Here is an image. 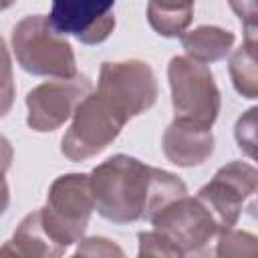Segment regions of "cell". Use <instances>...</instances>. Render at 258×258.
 Returning <instances> with one entry per match:
<instances>
[{"label": "cell", "mask_w": 258, "mask_h": 258, "mask_svg": "<svg viewBox=\"0 0 258 258\" xmlns=\"http://www.w3.org/2000/svg\"><path fill=\"white\" fill-rule=\"evenodd\" d=\"M38 210L44 228L60 246L81 242L95 210L89 173L58 175L48 187L44 208Z\"/></svg>", "instance_id": "277c9868"}, {"label": "cell", "mask_w": 258, "mask_h": 258, "mask_svg": "<svg viewBox=\"0 0 258 258\" xmlns=\"http://www.w3.org/2000/svg\"><path fill=\"white\" fill-rule=\"evenodd\" d=\"M10 44L16 62L28 75L52 79H73L77 75L73 44L50 28L46 14H28L16 22Z\"/></svg>", "instance_id": "7a4b0ae2"}, {"label": "cell", "mask_w": 258, "mask_h": 258, "mask_svg": "<svg viewBox=\"0 0 258 258\" xmlns=\"http://www.w3.org/2000/svg\"><path fill=\"white\" fill-rule=\"evenodd\" d=\"M256 113H258V109H256V107H250V109L236 121V127H234L236 143H238V147H240L250 159L256 157Z\"/></svg>", "instance_id": "ffe728a7"}, {"label": "cell", "mask_w": 258, "mask_h": 258, "mask_svg": "<svg viewBox=\"0 0 258 258\" xmlns=\"http://www.w3.org/2000/svg\"><path fill=\"white\" fill-rule=\"evenodd\" d=\"M155 232L173 242L183 256L212 244L222 230L198 198H177L161 208L151 220Z\"/></svg>", "instance_id": "9c48e42d"}, {"label": "cell", "mask_w": 258, "mask_h": 258, "mask_svg": "<svg viewBox=\"0 0 258 258\" xmlns=\"http://www.w3.org/2000/svg\"><path fill=\"white\" fill-rule=\"evenodd\" d=\"M14 97H16V85H14L12 60L8 46L0 34V119L10 113L14 105Z\"/></svg>", "instance_id": "ac0fdd59"}, {"label": "cell", "mask_w": 258, "mask_h": 258, "mask_svg": "<svg viewBox=\"0 0 258 258\" xmlns=\"http://www.w3.org/2000/svg\"><path fill=\"white\" fill-rule=\"evenodd\" d=\"M232 10L238 12L240 20L244 22V38L256 40V4L254 2H242V4H230Z\"/></svg>", "instance_id": "44dd1931"}, {"label": "cell", "mask_w": 258, "mask_h": 258, "mask_svg": "<svg viewBox=\"0 0 258 258\" xmlns=\"http://www.w3.org/2000/svg\"><path fill=\"white\" fill-rule=\"evenodd\" d=\"M71 258H127V256H125V250L117 242L105 236H91L79 242Z\"/></svg>", "instance_id": "d6986e66"}, {"label": "cell", "mask_w": 258, "mask_h": 258, "mask_svg": "<svg viewBox=\"0 0 258 258\" xmlns=\"http://www.w3.org/2000/svg\"><path fill=\"white\" fill-rule=\"evenodd\" d=\"M137 258H183V252L155 230L137 234Z\"/></svg>", "instance_id": "e0dca14e"}, {"label": "cell", "mask_w": 258, "mask_h": 258, "mask_svg": "<svg viewBox=\"0 0 258 258\" xmlns=\"http://www.w3.org/2000/svg\"><path fill=\"white\" fill-rule=\"evenodd\" d=\"M256 185H258L256 167L252 163L236 159L222 165L214 173V177L200 187L196 198L212 214L218 228L222 232H228L238 224L244 206L248 202L254 204Z\"/></svg>", "instance_id": "8992f818"}, {"label": "cell", "mask_w": 258, "mask_h": 258, "mask_svg": "<svg viewBox=\"0 0 258 258\" xmlns=\"http://www.w3.org/2000/svg\"><path fill=\"white\" fill-rule=\"evenodd\" d=\"M171 105L175 117L212 127L220 115L222 97L208 64L196 62L185 54L171 56L167 64Z\"/></svg>", "instance_id": "5b68a950"}, {"label": "cell", "mask_w": 258, "mask_h": 258, "mask_svg": "<svg viewBox=\"0 0 258 258\" xmlns=\"http://www.w3.org/2000/svg\"><path fill=\"white\" fill-rule=\"evenodd\" d=\"M194 18V4H147V22L149 26L165 38L181 36Z\"/></svg>", "instance_id": "9a60e30c"}, {"label": "cell", "mask_w": 258, "mask_h": 258, "mask_svg": "<svg viewBox=\"0 0 258 258\" xmlns=\"http://www.w3.org/2000/svg\"><path fill=\"white\" fill-rule=\"evenodd\" d=\"M10 242L20 258H62L67 250L44 228L40 210H32L20 220Z\"/></svg>", "instance_id": "4fadbf2b"}, {"label": "cell", "mask_w": 258, "mask_h": 258, "mask_svg": "<svg viewBox=\"0 0 258 258\" xmlns=\"http://www.w3.org/2000/svg\"><path fill=\"white\" fill-rule=\"evenodd\" d=\"M214 143L212 127L179 117L167 125L161 137L165 157L177 167H196L206 163L214 153Z\"/></svg>", "instance_id": "8fae6325"}, {"label": "cell", "mask_w": 258, "mask_h": 258, "mask_svg": "<svg viewBox=\"0 0 258 258\" xmlns=\"http://www.w3.org/2000/svg\"><path fill=\"white\" fill-rule=\"evenodd\" d=\"M179 40H181V48L185 50L187 58L208 64V62L222 60L230 54L236 42V34L222 26L202 24V26H196L194 30L183 32Z\"/></svg>", "instance_id": "7c38bea8"}, {"label": "cell", "mask_w": 258, "mask_h": 258, "mask_svg": "<svg viewBox=\"0 0 258 258\" xmlns=\"http://www.w3.org/2000/svg\"><path fill=\"white\" fill-rule=\"evenodd\" d=\"M125 125L93 91L73 113V123L60 141V153L75 163L87 161L107 149Z\"/></svg>", "instance_id": "52a82bcc"}, {"label": "cell", "mask_w": 258, "mask_h": 258, "mask_svg": "<svg viewBox=\"0 0 258 258\" xmlns=\"http://www.w3.org/2000/svg\"><path fill=\"white\" fill-rule=\"evenodd\" d=\"M12 159H14V149H12V143L0 133V171L6 173L12 165Z\"/></svg>", "instance_id": "7402d4cb"}, {"label": "cell", "mask_w": 258, "mask_h": 258, "mask_svg": "<svg viewBox=\"0 0 258 258\" xmlns=\"http://www.w3.org/2000/svg\"><path fill=\"white\" fill-rule=\"evenodd\" d=\"M0 258H20L18 256V252L14 250V246H12V242L8 240V242H4L2 246H0Z\"/></svg>", "instance_id": "cb8c5ba5"}, {"label": "cell", "mask_w": 258, "mask_h": 258, "mask_svg": "<svg viewBox=\"0 0 258 258\" xmlns=\"http://www.w3.org/2000/svg\"><path fill=\"white\" fill-rule=\"evenodd\" d=\"M93 93L91 79L87 75H75L73 79L46 81L32 87L26 95V125L36 133H50L62 127L77 107Z\"/></svg>", "instance_id": "ba28073f"}, {"label": "cell", "mask_w": 258, "mask_h": 258, "mask_svg": "<svg viewBox=\"0 0 258 258\" xmlns=\"http://www.w3.org/2000/svg\"><path fill=\"white\" fill-rule=\"evenodd\" d=\"M214 258H258V238L246 230H228L218 234Z\"/></svg>", "instance_id": "2e32d148"}, {"label": "cell", "mask_w": 258, "mask_h": 258, "mask_svg": "<svg viewBox=\"0 0 258 258\" xmlns=\"http://www.w3.org/2000/svg\"><path fill=\"white\" fill-rule=\"evenodd\" d=\"M228 71L234 89L244 99L258 97V69H256V40L244 38L242 46L230 54Z\"/></svg>", "instance_id": "5bb4252c"}, {"label": "cell", "mask_w": 258, "mask_h": 258, "mask_svg": "<svg viewBox=\"0 0 258 258\" xmlns=\"http://www.w3.org/2000/svg\"><path fill=\"white\" fill-rule=\"evenodd\" d=\"M95 210L113 224L151 220L161 208L187 196L185 183L171 171L117 153L89 173Z\"/></svg>", "instance_id": "6da1fadb"}, {"label": "cell", "mask_w": 258, "mask_h": 258, "mask_svg": "<svg viewBox=\"0 0 258 258\" xmlns=\"http://www.w3.org/2000/svg\"><path fill=\"white\" fill-rule=\"evenodd\" d=\"M8 204H10V187H8V181H6L4 173L0 171V216L6 212Z\"/></svg>", "instance_id": "603a6c76"}, {"label": "cell", "mask_w": 258, "mask_h": 258, "mask_svg": "<svg viewBox=\"0 0 258 258\" xmlns=\"http://www.w3.org/2000/svg\"><path fill=\"white\" fill-rule=\"evenodd\" d=\"M46 20L58 36L71 34L83 44H101L115 28V2L58 0Z\"/></svg>", "instance_id": "30bf717a"}, {"label": "cell", "mask_w": 258, "mask_h": 258, "mask_svg": "<svg viewBox=\"0 0 258 258\" xmlns=\"http://www.w3.org/2000/svg\"><path fill=\"white\" fill-rule=\"evenodd\" d=\"M95 95L119 119L129 123L155 105L159 85L151 64L141 58L105 60L99 71Z\"/></svg>", "instance_id": "3957f363"}]
</instances>
